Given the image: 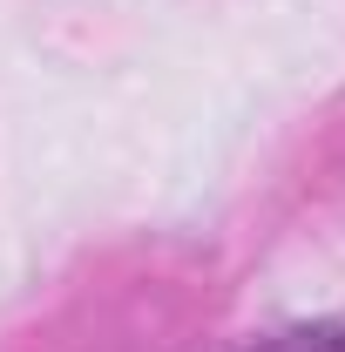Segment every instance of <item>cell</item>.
I'll return each instance as SVG.
<instances>
[{
    "instance_id": "1",
    "label": "cell",
    "mask_w": 345,
    "mask_h": 352,
    "mask_svg": "<svg viewBox=\"0 0 345 352\" xmlns=\"http://www.w3.org/2000/svg\"><path fill=\"white\" fill-rule=\"evenodd\" d=\"M258 352H345V332L339 325H298V332H278Z\"/></svg>"
}]
</instances>
